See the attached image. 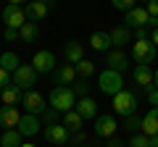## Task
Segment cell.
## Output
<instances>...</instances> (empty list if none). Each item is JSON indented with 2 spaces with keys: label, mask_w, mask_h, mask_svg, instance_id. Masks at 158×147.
I'll return each mask as SVG.
<instances>
[{
  "label": "cell",
  "mask_w": 158,
  "mask_h": 147,
  "mask_svg": "<svg viewBox=\"0 0 158 147\" xmlns=\"http://www.w3.org/2000/svg\"><path fill=\"white\" fill-rule=\"evenodd\" d=\"M48 102H50V108H56L58 113H66V110H74L77 108V95H74L71 87L56 84L53 92H50V97H48Z\"/></svg>",
  "instance_id": "1"
},
{
  "label": "cell",
  "mask_w": 158,
  "mask_h": 147,
  "mask_svg": "<svg viewBox=\"0 0 158 147\" xmlns=\"http://www.w3.org/2000/svg\"><path fill=\"white\" fill-rule=\"evenodd\" d=\"M98 87H100L103 95L116 97L118 92L124 89V76L118 71H113V68H106V71H100V76H98Z\"/></svg>",
  "instance_id": "2"
},
{
  "label": "cell",
  "mask_w": 158,
  "mask_h": 147,
  "mask_svg": "<svg viewBox=\"0 0 158 147\" xmlns=\"http://www.w3.org/2000/svg\"><path fill=\"white\" fill-rule=\"evenodd\" d=\"M111 100H113L111 105H113V113L116 116H124L127 118V116H132L137 110V97L132 95V92H127V89H121L116 97H111Z\"/></svg>",
  "instance_id": "3"
},
{
  "label": "cell",
  "mask_w": 158,
  "mask_h": 147,
  "mask_svg": "<svg viewBox=\"0 0 158 147\" xmlns=\"http://www.w3.org/2000/svg\"><path fill=\"white\" fill-rule=\"evenodd\" d=\"M158 55V47L153 45L150 40H135V45H132V58H135V63H153Z\"/></svg>",
  "instance_id": "4"
},
{
  "label": "cell",
  "mask_w": 158,
  "mask_h": 147,
  "mask_svg": "<svg viewBox=\"0 0 158 147\" xmlns=\"http://www.w3.org/2000/svg\"><path fill=\"white\" fill-rule=\"evenodd\" d=\"M37 76H40V74L34 71V66H32V63H21V66H19L16 71H13V84H16V87H21V89L27 92V89H32V87L37 84Z\"/></svg>",
  "instance_id": "5"
},
{
  "label": "cell",
  "mask_w": 158,
  "mask_h": 147,
  "mask_svg": "<svg viewBox=\"0 0 158 147\" xmlns=\"http://www.w3.org/2000/svg\"><path fill=\"white\" fill-rule=\"evenodd\" d=\"M42 134H45V139L50 142V145H56V147H66L69 142H71V131L63 124H50Z\"/></svg>",
  "instance_id": "6"
},
{
  "label": "cell",
  "mask_w": 158,
  "mask_h": 147,
  "mask_svg": "<svg viewBox=\"0 0 158 147\" xmlns=\"http://www.w3.org/2000/svg\"><path fill=\"white\" fill-rule=\"evenodd\" d=\"M21 105L27 108V113H32V116H40V113H45V110H48V105H45V97L40 95L37 89H27V92H24V97H21Z\"/></svg>",
  "instance_id": "7"
},
{
  "label": "cell",
  "mask_w": 158,
  "mask_h": 147,
  "mask_svg": "<svg viewBox=\"0 0 158 147\" xmlns=\"http://www.w3.org/2000/svg\"><path fill=\"white\" fill-rule=\"evenodd\" d=\"M124 26H129V29H142V26H150V13H148L145 8L135 6L132 11H127V13H124Z\"/></svg>",
  "instance_id": "8"
},
{
  "label": "cell",
  "mask_w": 158,
  "mask_h": 147,
  "mask_svg": "<svg viewBox=\"0 0 158 147\" xmlns=\"http://www.w3.org/2000/svg\"><path fill=\"white\" fill-rule=\"evenodd\" d=\"M3 21L11 29H21L24 24H27V13H24L21 6H11V3H8V6L3 8Z\"/></svg>",
  "instance_id": "9"
},
{
  "label": "cell",
  "mask_w": 158,
  "mask_h": 147,
  "mask_svg": "<svg viewBox=\"0 0 158 147\" xmlns=\"http://www.w3.org/2000/svg\"><path fill=\"white\" fill-rule=\"evenodd\" d=\"M95 137H103V139H111L113 134H116V129H118V124H116V118H113L111 113L108 116H98L95 118Z\"/></svg>",
  "instance_id": "10"
},
{
  "label": "cell",
  "mask_w": 158,
  "mask_h": 147,
  "mask_svg": "<svg viewBox=\"0 0 158 147\" xmlns=\"http://www.w3.org/2000/svg\"><path fill=\"white\" fill-rule=\"evenodd\" d=\"M32 66H34L37 74H50V71H56V55L50 50H40L32 58Z\"/></svg>",
  "instance_id": "11"
},
{
  "label": "cell",
  "mask_w": 158,
  "mask_h": 147,
  "mask_svg": "<svg viewBox=\"0 0 158 147\" xmlns=\"http://www.w3.org/2000/svg\"><path fill=\"white\" fill-rule=\"evenodd\" d=\"M19 121H21V113L16 110V105H3L0 108V126H6V129H19Z\"/></svg>",
  "instance_id": "12"
},
{
  "label": "cell",
  "mask_w": 158,
  "mask_h": 147,
  "mask_svg": "<svg viewBox=\"0 0 158 147\" xmlns=\"http://www.w3.org/2000/svg\"><path fill=\"white\" fill-rule=\"evenodd\" d=\"M24 13H27V21H42V18L48 16V3H40V0H29L27 8H24Z\"/></svg>",
  "instance_id": "13"
},
{
  "label": "cell",
  "mask_w": 158,
  "mask_h": 147,
  "mask_svg": "<svg viewBox=\"0 0 158 147\" xmlns=\"http://www.w3.org/2000/svg\"><path fill=\"white\" fill-rule=\"evenodd\" d=\"M63 55H66V61L71 63V66H77L79 61H85V47H82V42L69 40L66 45H63Z\"/></svg>",
  "instance_id": "14"
},
{
  "label": "cell",
  "mask_w": 158,
  "mask_h": 147,
  "mask_svg": "<svg viewBox=\"0 0 158 147\" xmlns=\"http://www.w3.org/2000/svg\"><path fill=\"white\" fill-rule=\"evenodd\" d=\"M132 76H135V81L140 87H145V89H148V87L153 84V79H156V71H153L150 66H145V63H137L135 71H132Z\"/></svg>",
  "instance_id": "15"
},
{
  "label": "cell",
  "mask_w": 158,
  "mask_h": 147,
  "mask_svg": "<svg viewBox=\"0 0 158 147\" xmlns=\"http://www.w3.org/2000/svg\"><path fill=\"white\" fill-rule=\"evenodd\" d=\"M142 134L145 137H158V105L150 108L142 116Z\"/></svg>",
  "instance_id": "16"
},
{
  "label": "cell",
  "mask_w": 158,
  "mask_h": 147,
  "mask_svg": "<svg viewBox=\"0 0 158 147\" xmlns=\"http://www.w3.org/2000/svg\"><path fill=\"white\" fill-rule=\"evenodd\" d=\"M111 42H113V47L116 50H121V47H127L132 42V29L129 26H116V29H111Z\"/></svg>",
  "instance_id": "17"
},
{
  "label": "cell",
  "mask_w": 158,
  "mask_h": 147,
  "mask_svg": "<svg viewBox=\"0 0 158 147\" xmlns=\"http://www.w3.org/2000/svg\"><path fill=\"white\" fill-rule=\"evenodd\" d=\"M108 68H113V71H118V74H124L127 68H129V58H127V53H121V50H108Z\"/></svg>",
  "instance_id": "18"
},
{
  "label": "cell",
  "mask_w": 158,
  "mask_h": 147,
  "mask_svg": "<svg viewBox=\"0 0 158 147\" xmlns=\"http://www.w3.org/2000/svg\"><path fill=\"white\" fill-rule=\"evenodd\" d=\"M77 113L82 116V118H98V102L92 100V97H79L77 100Z\"/></svg>",
  "instance_id": "19"
},
{
  "label": "cell",
  "mask_w": 158,
  "mask_h": 147,
  "mask_svg": "<svg viewBox=\"0 0 158 147\" xmlns=\"http://www.w3.org/2000/svg\"><path fill=\"white\" fill-rule=\"evenodd\" d=\"M77 66H71V63H63L61 68H56V84H74L77 81Z\"/></svg>",
  "instance_id": "20"
},
{
  "label": "cell",
  "mask_w": 158,
  "mask_h": 147,
  "mask_svg": "<svg viewBox=\"0 0 158 147\" xmlns=\"http://www.w3.org/2000/svg\"><path fill=\"white\" fill-rule=\"evenodd\" d=\"M21 97H24V89L16 84H8L6 89H0V102L3 105H16V102H21Z\"/></svg>",
  "instance_id": "21"
},
{
  "label": "cell",
  "mask_w": 158,
  "mask_h": 147,
  "mask_svg": "<svg viewBox=\"0 0 158 147\" xmlns=\"http://www.w3.org/2000/svg\"><path fill=\"white\" fill-rule=\"evenodd\" d=\"M19 131H21L24 137H34V134H40V121H37V116H32V113L21 116V121H19Z\"/></svg>",
  "instance_id": "22"
},
{
  "label": "cell",
  "mask_w": 158,
  "mask_h": 147,
  "mask_svg": "<svg viewBox=\"0 0 158 147\" xmlns=\"http://www.w3.org/2000/svg\"><path fill=\"white\" fill-rule=\"evenodd\" d=\"M111 45H113V42H111V34H108V32H95L90 37V47L98 50V53H108Z\"/></svg>",
  "instance_id": "23"
},
{
  "label": "cell",
  "mask_w": 158,
  "mask_h": 147,
  "mask_svg": "<svg viewBox=\"0 0 158 147\" xmlns=\"http://www.w3.org/2000/svg\"><path fill=\"white\" fill-rule=\"evenodd\" d=\"M0 145L3 147H21L24 145V134L19 129H6L3 137H0Z\"/></svg>",
  "instance_id": "24"
},
{
  "label": "cell",
  "mask_w": 158,
  "mask_h": 147,
  "mask_svg": "<svg viewBox=\"0 0 158 147\" xmlns=\"http://www.w3.org/2000/svg\"><path fill=\"white\" fill-rule=\"evenodd\" d=\"M63 126H66L69 131H82V124H85V118H82V116L77 113V108H74V110H66V113H63V121H61Z\"/></svg>",
  "instance_id": "25"
},
{
  "label": "cell",
  "mask_w": 158,
  "mask_h": 147,
  "mask_svg": "<svg viewBox=\"0 0 158 147\" xmlns=\"http://www.w3.org/2000/svg\"><path fill=\"white\" fill-rule=\"evenodd\" d=\"M19 37H21L24 42H34V40L40 37V26H37L34 21H27L21 29H19Z\"/></svg>",
  "instance_id": "26"
},
{
  "label": "cell",
  "mask_w": 158,
  "mask_h": 147,
  "mask_svg": "<svg viewBox=\"0 0 158 147\" xmlns=\"http://www.w3.org/2000/svg\"><path fill=\"white\" fill-rule=\"evenodd\" d=\"M19 66H21V61H19L16 53H3V55H0V68H6L8 74H13Z\"/></svg>",
  "instance_id": "27"
},
{
  "label": "cell",
  "mask_w": 158,
  "mask_h": 147,
  "mask_svg": "<svg viewBox=\"0 0 158 147\" xmlns=\"http://www.w3.org/2000/svg\"><path fill=\"white\" fill-rule=\"evenodd\" d=\"M124 129L129 131V134H140V131H142V118L137 113L127 116V118H124Z\"/></svg>",
  "instance_id": "28"
},
{
  "label": "cell",
  "mask_w": 158,
  "mask_h": 147,
  "mask_svg": "<svg viewBox=\"0 0 158 147\" xmlns=\"http://www.w3.org/2000/svg\"><path fill=\"white\" fill-rule=\"evenodd\" d=\"M77 74L82 76V79H90L92 74H95V63L87 61V58H85V61H79V63H77Z\"/></svg>",
  "instance_id": "29"
},
{
  "label": "cell",
  "mask_w": 158,
  "mask_h": 147,
  "mask_svg": "<svg viewBox=\"0 0 158 147\" xmlns=\"http://www.w3.org/2000/svg\"><path fill=\"white\" fill-rule=\"evenodd\" d=\"M127 147H150V137H145L140 131V134H132V139L127 142Z\"/></svg>",
  "instance_id": "30"
},
{
  "label": "cell",
  "mask_w": 158,
  "mask_h": 147,
  "mask_svg": "<svg viewBox=\"0 0 158 147\" xmlns=\"http://www.w3.org/2000/svg\"><path fill=\"white\" fill-rule=\"evenodd\" d=\"M87 87H90V84H87V79H77L71 89H74V95H77V97H87Z\"/></svg>",
  "instance_id": "31"
},
{
  "label": "cell",
  "mask_w": 158,
  "mask_h": 147,
  "mask_svg": "<svg viewBox=\"0 0 158 147\" xmlns=\"http://www.w3.org/2000/svg\"><path fill=\"white\" fill-rule=\"evenodd\" d=\"M111 6L116 8V11H132V8H135V0H111Z\"/></svg>",
  "instance_id": "32"
},
{
  "label": "cell",
  "mask_w": 158,
  "mask_h": 147,
  "mask_svg": "<svg viewBox=\"0 0 158 147\" xmlns=\"http://www.w3.org/2000/svg\"><path fill=\"white\" fill-rule=\"evenodd\" d=\"M42 118H45L48 126H50V124H58V110H56V108H50V110H45V113H42Z\"/></svg>",
  "instance_id": "33"
},
{
  "label": "cell",
  "mask_w": 158,
  "mask_h": 147,
  "mask_svg": "<svg viewBox=\"0 0 158 147\" xmlns=\"http://www.w3.org/2000/svg\"><path fill=\"white\" fill-rule=\"evenodd\" d=\"M11 81H13V74H8L6 68H0V89H6Z\"/></svg>",
  "instance_id": "34"
},
{
  "label": "cell",
  "mask_w": 158,
  "mask_h": 147,
  "mask_svg": "<svg viewBox=\"0 0 158 147\" xmlns=\"http://www.w3.org/2000/svg\"><path fill=\"white\" fill-rule=\"evenodd\" d=\"M145 11L150 13V18H158V0H148V3H145Z\"/></svg>",
  "instance_id": "35"
},
{
  "label": "cell",
  "mask_w": 158,
  "mask_h": 147,
  "mask_svg": "<svg viewBox=\"0 0 158 147\" xmlns=\"http://www.w3.org/2000/svg\"><path fill=\"white\" fill-rule=\"evenodd\" d=\"M148 102H150L153 108L158 105V87H148Z\"/></svg>",
  "instance_id": "36"
},
{
  "label": "cell",
  "mask_w": 158,
  "mask_h": 147,
  "mask_svg": "<svg viewBox=\"0 0 158 147\" xmlns=\"http://www.w3.org/2000/svg\"><path fill=\"white\" fill-rule=\"evenodd\" d=\"M135 37H137V40H150V26H142V29H135Z\"/></svg>",
  "instance_id": "37"
},
{
  "label": "cell",
  "mask_w": 158,
  "mask_h": 147,
  "mask_svg": "<svg viewBox=\"0 0 158 147\" xmlns=\"http://www.w3.org/2000/svg\"><path fill=\"white\" fill-rule=\"evenodd\" d=\"M6 40H8V42H13V40H21V37H19V29L6 26Z\"/></svg>",
  "instance_id": "38"
},
{
  "label": "cell",
  "mask_w": 158,
  "mask_h": 147,
  "mask_svg": "<svg viewBox=\"0 0 158 147\" xmlns=\"http://www.w3.org/2000/svg\"><path fill=\"white\" fill-rule=\"evenodd\" d=\"M106 147H127V142H121L118 137H111V139L106 142Z\"/></svg>",
  "instance_id": "39"
},
{
  "label": "cell",
  "mask_w": 158,
  "mask_h": 147,
  "mask_svg": "<svg viewBox=\"0 0 158 147\" xmlns=\"http://www.w3.org/2000/svg\"><path fill=\"white\" fill-rule=\"evenodd\" d=\"M71 142H74V145H82V142H85V134H82V131H74Z\"/></svg>",
  "instance_id": "40"
},
{
  "label": "cell",
  "mask_w": 158,
  "mask_h": 147,
  "mask_svg": "<svg viewBox=\"0 0 158 147\" xmlns=\"http://www.w3.org/2000/svg\"><path fill=\"white\" fill-rule=\"evenodd\" d=\"M150 42H153V45L158 47V26H156V29H153V32H150Z\"/></svg>",
  "instance_id": "41"
},
{
  "label": "cell",
  "mask_w": 158,
  "mask_h": 147,
  "mask_svg": "<svg viewBox=\"0 0 158 147\" xmlns=\"http://www.w3.org/2000/svg\"><path fill=\"white\" fill-rule=\"evenodd\" d=\"M8 3H11V6H24L27 0H8Z\"/></svg>",
  "instance_id": "42"
},
{
  "label": "cell",
  "mask_w": 158,
  "mask_h": 147,
  "mask_svg": "<svg viewBox=\"0 0 158 147\" xmlns=\"http://www.w3.org/2000/svg\"><path fill=\"white\" fill-rule=\"evenodd\" d=\"M150 147H158V137H150Z\"/></svg>",
  "instance_id": "43"
},
{
  "label": "cell",
  "mask_w": 158,
  "mask_h": 147,
  "mask_svg": "<svg viewBox=\"0 0 158 147\" xmlns=\"http://www.w3.org/2000/svg\"><path fill=\"white\" fill-rule=\"evenodd\" d=\"M153 84H156V87H158V68H156V79H153Z\"/></svg>",
  "instance_id": "44"
},
{
  "label": "cell",
  "mask_w": 158,
  "mask_h": 147,
  "mask_svg": "<svg viewBox=\"0 0 158 147\" xmlns=\"http://www.w3.org/2000/svg\"><path fill=\"white\" fill-rule=\"evenodd\" d=\"M21 147H37V145H29V142H24V145Z\"/></svg>",
  "instance_id": "45"
},
{
  "label": "cell",
  "mask_w": 158,
  "mask_h": 147,
  "mask_svg": "<svg viewBox=\"0 0 158 147\" xmlns=\"http://www.w3.org/2000/svg\"><path fill=\"white\" fill-rule=\"evenodd\" d=\"M40 3H48V6H50V0H40Z\"/></svg>",
  "instance_id": "46"
},
{
  "label": "cell",
  "mask_w": 158,
  "mask_h": 147,
  "mask_svg": "<svg viewBox=\"0 0 158 147\" xmlns=\"http://www.w3.org/2000/svg\"><path fill=\"white\" fill-rule=\"evenodd\" d=\"M82 147H90V145H82Z\"/></svg>",
  "instance_id": "47"
}]
</instances>
